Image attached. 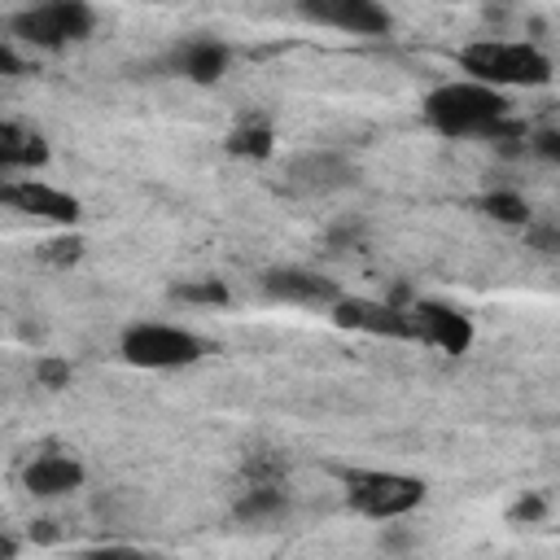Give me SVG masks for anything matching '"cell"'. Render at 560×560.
Listing matches in <instances>:
<instances>
[{"label":"cell","mask_w":560,"mask_h":560,"mask_svg":"<svg viewBox=\"0 0 560 560\" xmlns=\"http://www.w3.org/2000/svg\"><path fill=\"white\" fill-rule=\"evenodd\" d=\"M22 74H26V57L0 39V79H22Z\"/></svg>","instance_id":"obj_22"},{"label":"cell","mask_w":560,"mask_h":560,"mask_svg":"<svg viewBox=\"0 0 560 560\" xmlns=\"http://www.w3.org/2000/svg\"><path fill=\"white\" fill-rule=\"evenodd\" d=\"M79 560H153V556H144V551H140V547H131V542H105V547L83 551Z\"/></svg>","instance_id":"obj_20"},{"label":"cell","mask_w":560,"mask_h":560,"mask_svg":"<svg viewBox=\"0 0 560 560\" xmlns=\"http://www.w3.org/2000/svg\"><path fill=\"white\" fill-rule=\"evenodd\" d=\"M166 66H171L179 79L210 88V83H219V79L228 74L232 48H228L223 39H214V35H188V39H179V44L166 52Z\"/></svg>","instance_id":"obj_12"},{"label":"cell","mask_w":560,"mask_h":560,"mask_svg":"<svg viewBox=\"0 0 560 560\" xmlns=\"http://www.w3.org/2000/svg\"><path fill=\"white\" fill-rule=\"evenodd\" d=\"M171 298L175 302H184V306H228L232 302V293H228V284L223 280H184V284H171Z\"/></svg>","instance_id":"obj_18"},{"label":"cell","mask_w":560,"mask_h":560,"mask_svg":"<svg viewBox=\"0 0 560 560\" xmlns=\"http://www.w3.org/2000/svg\"><path fill=\"white\" fill-rule=\"evenodd\" d=\"M542 512H547V499H542V494H525V499L512 508V521H525V525H529V521H542Z\"/></svg>","instance_id":"obj_24"},{"label":"cell","mask_w":560,"mask_h":560,"mask_svg":"<svg viewBox=\"0 0 560 560\" xmlns=\"http://www.w3.org/2000/svg\"><path fill=\"white\" fill-rule=\"evenodd\" d=\"M455 61L472 83H486L494 92H503V88H542L556 74L551 57L529 39H472V44L459 48Z\"/></svg>","instance_id":"obj_2"},{"label":"cell","mask_w":560,"mask_h":560,"mask_svg":"<svg viewBox=\"0 0 560 560\" xmlns=\"http://www.w3.org/2000/svg\"><path fill=\"white\" fill-rule=\"evenodd\" d=\"M83 477H88L83 464L66 451H44V455L22 464V490L31 499H66L83 486Z\"/></svg>","instance_id":"obj_13"},{"label":"cell","mask_w":560,"mask_h":560,"mask_svg":"<svg viewBox=\"0 0 560 560\" xmlns=\"http://www.w3.org/2000/svg\"><path fill=\"white\" fill-rule=\"evenodd\" d=\"M477 210L503 228H529L534 214H529V201L516 192V188H490L486 197H477Z\"/></svg>","instance_id":"obj_16"},{"label":"cell","mask_w":560,"mask_h":560,"mask_svg":"<svg viewBox=\"0 0 560 560\" xmlns=\"http://www.w3.org/2000/svg\"><path fill=\"white\" fill-rule=\"evenodd\" d=\"M262 293L271 302H284V306H306V311H332L346 293L319 276V271H306V267H271L262 276Z\"/></svg>","instance_id":"obj_8"},{"label":"cell","mask_w":560,"mask_h":560,"mask_svg":"<svg viewBox=\"0 0 560 560\" xmlns=\"http://www.w3.org/2000/svg\"><path fill=\"white\" fill-rule=\"evenodd\" d=\"M271 149H276V136H271L267 118H245L228 131V153H236V158L262 162V158H271Z\"/></svg>","instance_id":"obj_17"},{"label":"cell","mask_w":560,"mask_h":560,"mask_svg":"<svg viewBox=\"0 0 560 560\" xmlns=\"http://www.w3.org/2000/svg\"><path fill=\"white\" fill-rule=\"evenodd\" d=\"M79 254H83V241H79V236H70V241H52V249H48V258H52V262H61V267H66V262H74Z\"/></svg>","instance_id":"obj_25"},{"label":"cell","mask_w":560,"mask_h":560,"mask_svg":"<svg viewBox=\"0 0 560 560\" xmlns=\"http://www.w3.org/2000/svg\"><path fill=\"white\" fill-rule=\"evenodd\" d=\"M298 13L315 26H332V31H350V35H385L394 26L385 4L372 0H302Z\"/></svg>","instance_id":"obj_10"},{"label":"cell","mask_w":560,"mask_h":560,"mask_svg":"<svg viewBox=\"0 0 560 560\" xmlns=\"http://www.w3.org/2000/svg\"><path fill=\"white\" fill-rule=\"evenodd\" d=\"M503 118H512V101L486 83H472V79L442 83L424 96V122L451 140H481Z\"/></svg>","instance_id":"obj_1"},{"label":"cell","mask_w":560,"mask_h":560,"mask_svg":"<svg viewBox=\"0 0 560 560\" xmlns=\"http://www.w3.org/2000/svg\"><path fill=\"white\" fill-rule=\"evenodd\" d=\"M525 149H534L542 162H560V131H551V127L529 131V136H525Z\"/></svg>","instance_id":"obj_19"},{"label":"cell","mask_w":560,"mask_h":560,"mask_svg":"<svg viewBox=\"0 0 560 560\" xmlns=\"http://www.w3.org/2000/svg\"><path fill=\"white\" fill-rule=\"evenodd\" d=\"M346 477V503L368 521H398L424 503V481L407 472H381V468H354Z\"/></svg>","instance_id":"obj_4"},{"label":"cell","mask_w":560,"mask_h":560,"mask_svg":"<svg viewBox=\"0 0 560 560\" xmlns=\"http://www.w3.org/2000/svg\"><path fill=\"white\" fill-rule=\"evenodd\" d=\"M35 376L48 385V389H61L66 381H70V363H57V359H44L39 368H35Z\"/></svg>","instance_id":"obj_23"},{"label":"cell","mask_w":560,"mask_h":560,"mask_svg":"<svg viewBox=\"0 0 560 560\" xmlns=\"http://www.w3.org/2000/svg\"><path fill=\"white\" fill-rule=\"evenodd\" d=\"M92 31H96V9L83 0H48V4L18 9L9 18V35H18L31 48H44V52L83 44V39H92Z\"/></svg>","instance_id":"obj_3"},{"label":"cell","mask_w":560,"mask_h":560,"mask_svg":"<svg viewBox=\"0 0 560 560\" xmlns=\"http://www.w3.org/2000/svg\"><path fill=\"white\" fill-rule=\"evenodd\" d=\"M407 319H411V341L438 346L442 354H464L472 346V319L459 306L416 298V302H407Z\"/></svg>","instance_id":"obj_7"},{"label":"cell","mask_w":560,"mask_h":560,"mask_svg":"<svg viewBox=\"0 0 560 560\" xmlns=\"http://www.w3.org/2000/svg\"><path fill=\"white\" fill-rule=\"evenodd\" d=\"M122 359L131 368H144V372H171V368H192L201 354H206V341L179 324H131L118 341Z\"/></svg>","instance_id":"obj_5"},{"label":"cell","mask_w":560,"mask_h":560,"mask_svg":"<svg viewBox=\"0 0 560 560\" xmlns=\"http://www.w3.org/2000/svg\"><path fill=\"white\" fill-rule=\"evenodd\" d=\"M0 206L18 210V214H31V219H48V223H79V201L35 175L26 179H0Z\"/></svg>","instance_id":"obj_9"},{"label":"cell","mask_w":560,"mask_h":560,"mask_svg":"<svg viewBox=\"0 0 560 560\" xmlns=\"http://www.w3.org/2000/svg\"><path fill=\"white\" fill-rule=\"evenodd\" d=\"M411 547V534L402 525H385L381 529V551H407Z\"/></svg>","instance_id":"obj_26"},{"label":"cell","mask_w":560,"mask_h":560,"mask_svg":"<svg viewBox=\"0 0 560 560\" xmlns=\"http://www.w3.org/2000/svg\"><path fill=\"white\" fill-rule=\"evenodd\" d=\"M328 245H337V249H354V245H363V223L359 219H341L332 232H328Z\"/></svg>","instance_id":"obj_21"},{"label":"cell","mask_w":560,"mask_h":560,"mask_svg":"<svg viewBox=\"0 0 560 560\" xmlns=\"http://www.w3.org/2000/svg\"><path fill=\"white\" fill-rule=\"evenodd\" d=\"M48 162V144L39 131L22 127V122H9L0 118V179L13 175V171H35Z\"/></svg>","instance_id":"obj_14"},{"label":"cell","mask_w":560,"mask_h":560,"mask_svg":"<svg viewBox=\"0 0 560 560\" xmlns=\"http://www.w3.org/2000/svg\"><path fill=\"white\" fill-rule=\"evenodd\" d=\"M529 241H534V249L551 254V249H556V228H551V223H547V228H534V232H529Z\"/></svg>","instance_id":"obj_27"},{"label":"cell","mask_w":560,"mask_h":560,"mask_svg":"<svg viewBox=\"0 0 560 560\" xmlns=\"http://www.w3.org/2000/svg\"><path fill=\"white\" fill-rule=\"evenodd\" d=\"M332 324H337V328H354V332H372V337L411 341V319H407V306H398V302L341 298V302L332 306Z\"/></svg>","instance_id":"obj_11"},{"label":"cell","mask_w":560,"mask_h":560,"mask_svg":"<svg viewBox=\"0 0 560 560\" xmlns=\"http://www.w3.org/2000/svg\"><path fill=\"white\" fill-rule=\"evenodd\" d=\"M232 516H236L241 525H249V529H267V525H280V521L289 516V490H284L280 481H262V486H249V490L236 499Z\"/></svg>","instance_id":"obj_15"},{"label":"cell","mask_w":560,"mask_h":560,"mask_svg":"<svg viewBox=\"0 0 560 560\" xmlns=\"http://www.w3.org/2000/svg\"><path fill=\"white\" fill-rule=\"evenodd\" d=\"M18 551H22V542L9 529H0V560H18Z\"/></svg>","instance_id":"obj_28"},{"label":"cell","mask_w":560,"mask_h":560,"mask_svg":"<svg viewBox=\"0 0 560 560\" xmlns=\"http://www.w3.org/2000/svg\"><path fill=\"white\" fill-rule=\"evenodd\" d=\"M284 184L293 192L324 197V192H341V188L359 184V166L341 149H306L284 162Z\"/></svg>","instance_id":"obj_6"}]
</instances>
